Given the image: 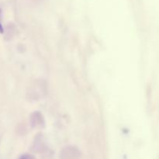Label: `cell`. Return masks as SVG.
<instances>
[{
	"label": "cell",
	"mask_w": 159,
	"mask_h": 159,
	"mask_svg": "<svg viewBox=\"0 0 159 159\" xmlns=\"http://www.w3.org/2000/svg\"><path fill=\"white\" fill-rule=\"evenodd\" d=\"M0 32L1 33L3 32V28H2V26L1 23H0Z\"/></svg>",
	"instance_id": "cell-2"
},
{
	"label": "cell",
	"mask_w": 159,
	"mask_h": 159,
	"mask_svg": "<svg viewBox=\"0 0 159 159\" xmlns=\"http://www.w3.org/2000/svg\"><path fill=\"white\" fill-rule=\"evenodd\" d=\"M20 159H34V157H32L31 155H23V156H22Z\"/></svg>",
	"instance_id": "cell-1"
}]
</instances>
